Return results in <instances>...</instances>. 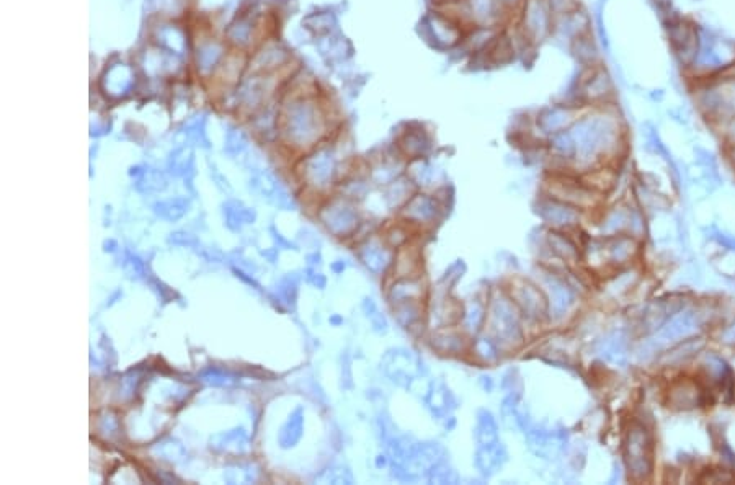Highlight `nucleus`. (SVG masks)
<instances>
[{
  "mask_svg": "<svg viewBox=\"0 0 735 485\" xmlns=\"http://www.w3.org/2000/svg\"><path fill=\"white\" fill-rule=\"evenodd\" d=\"M569 135L575 147L574 159L582 164H590L616 147L620 139V125L612 115L598 111L575 120L569 127Z\"/></svg>",
  "mask_w": 735,
  "mask_h": 485,
  "instance_id": "nucleus-1",
  "label": "nucleus"
},
{
  "mask_svg": "<svg viewBox=\"0 0 735 485\" xmlns=\"http://www.w3.org/2000/svg\"><path fill=\"white\" fill-rule=\"evenodd\" d=\"M487 322L492 337L500 348L511 350L523 343L521 312L513 299L505 295L492 297L487 309Z\"/></svg>",
  "mask_w": 735,
  "mask_h": 485,
  "instance_id": "nucleus-2",
  "label": "nucleus"
},
{
  "mask_svg": "<svg viewBox=\"0 0 735 485\" xmlns=\"http://www.w3.org/2000/svg\"><path fill=\"white\" fill-rule=\"evenodd\" d=\"M441 461H445V447L440 443L435 441L417 443L415 450L401 466H392L394 476L402 482H412L422 477L427 479L431 469Z\"/></svg>",
  "mask_w": 735,
  "mask_h": 485,
  "instance_id": "nucleus-3",
  "label": "nucleus"
},
{
  "mask_svg": "<svg viewBox=\"0 0 735 485\" xmlns=\"http://www.w3.org/2000/svg\"><path fill=\"white\" fill-rule=\"evenodd\" d=\"M520 13V33L528 45H537L552 33L554 15L547 0H525Z\"/></svg>",
  "mask_w": 735,
  "mask_h": 485,
  "instance_id": "nucleus-4",
  "label": "nucleus"
},
{
  "mask_svg": "<svg viewBox=\"0 0 735 485\" xmlns=\"http://www.w3.org/2000/svg\"><path fill=\"white\" fill-rule=\"evenodd\" d=\"M381 365L389 380L402 389L412 387L414 382L423 372L422 360L412 350L404 348V346L386 351Z\"/></svg>",
  "mask_w": 735,
  "mask_h": 485,
  "instance_id": "nucleus-5",
  "label": "nucleus"
},
{
  "mask_svg": "<svg viewBox=\"0 0 735 485\" xmlns=\"http://www.w3.org/2000/svg\"><path fill=\"white\" fill-rule=\"evenodd\" d=\"M462 23L465 21L455 17L450 10L448 12L435 10V12H430L423 18L422 26L435 46L450 50V47L460 46L462 40H465L466 30L462 28Z\"/></svg>",
  "mask_w": 735,
  "mask_h": 485,
  "instance_id": "nucleus-6",
  "label": "nucleus"
},
{
  "mask_svg": "<svg viewBox=\"0 0 735 485\" xmlns=\"http://www.w3.org/2000/svg\"><path fill=\"white\" fill-rule=\"evenodd\" d=\"M697 47L693 66L706 72H717L729 62V45L710 28L697 26Z\"/></svg>",
  "mask_w": 735,
  "mask_h": 485,
  "instance_id": "nucleus-7",
  "label": "nucleus"
},
{
  "mask_svg": "<svg viewBox=\"0 0 735 485\" xmlns=\"http://www.w3.org/2000/svg\"><path fill=\"white\" fill-rule=\"evenodd\" d=\"M651 438L642 426L629 430L625 445V460L627 471L634 479H644L652 469Z\"/></svg>",
  "mask_w": 735,
  "mask_h": 485,
  "instance_id": "nucleus-8",
  "label": "nucleus"
},
{
  "mask_svg": "<svg viewBox=\"0 0 735 485\" xmlns=\"http://www.w3.org/2000/svg\"><path fill=\"white\" fill-rule=\"evenodd\" d=\"M701 110L706 115H724L735 113V79L729 81L710 84L707 87L700 90L697 95Z\"/></svg>",
  "mask_w": 735,
  "mask_h": 485,
  "instance_id": "nucleus-9",
  "label": "nucleus"
},
{
  "mask_svg": "<svg viewBox=\"0 0 735 485\" xmlns=\"http://www.w3.org/2000/svg\"><path fill=\"white\" fill-rule=\"evenodd\" d=\"M441 216V205L438 198L427 193H414L402 206V217L412 226L428 227L436 224Z\"/></svg>",
  "mask_w": 735,
  "mask_h": 485,
  "instance_id": "nucleus-10",
  "label": "nucleus"
},
{
  "mask_svg": "<svg viewBox=\"0 0 735 485\" xmlns=\"http://www.w3.org/2000/svg\"><path fill=\"white\" fill-rule=\"evenodd\" d=\"M612 92H615V84H612L611 74L600 64L588 67L587 76L579 85L580 98L588 103H605L612 97Z\"/></svg>",
  "mask_w": 735,
  "mask_h": 485,
  "instance_id": "nucleus-11",
  "label": "nucleus"
},
{
  "mask_svg": "<svg viewBox=\"0 0 735 485\" xmlns=\"http://www.w3.org/2000/svg\"><path fill=\"white\" fill-rule=\"evenodd\" d=\"M511 299L516 304V307L520 309L521 316L530 319V321H541L549 311L542 292L535 285L526 283V281H521V283H516L513 286Z\"/></svg>",
  "mask_w": 735,
  "mask_h": 485,
  "instance_id": "nucleus-12",
  "label": "nucleus"
},
{
  "mask_svg": "<svg viewBox=\"0 0 735 485\" xmlns=\"http://www.w3.org/2000/svg\"><path fill=\"white\" fill-rule=\"evenodd\" d=\"M575 121V110L572 105H552L541 110L536 116V127L542 135L554 136L567 131Z\"/></svg>",
  "mask_w": 735,
  "mask_h": 485,
  "instance_id": "nucleus-13",
  "label": "nucleus"
},
{
  "mask_svg": "<svg viewBox=\"0 0 735 485\" xmlns=\"http://www.w3.org/2000/svg\"><path fill=\"white\" fill-rule=\"evenodd\" d=\"M701 325V316L695 311H681L665 322L657 332V342H672L688 337Z\"/></svg>",
  "mask_w": 735,
  "mask_h": 485,
  "instance_id": "nucleus-14",
  "label": "nucleus"
},
{
  "mask_svg": "<svg viewBox=\"0 0 735 485\" xmlns=\"http://www.w3.org/2000/svg\"><path fill=\"white\" fill-rule=\"evenodd\" d=\"M537 215L545 222L556 229H566L572 227L579 222V211L574 206L569 205L566 201L556 200V198H547L540 202L537 206Z\"/></svg>",
  "mask_w": 735,
  "mask_h": 485,
  "instance_id": "nucleus-15",
  "label": "nucleus"
},
{
  "mask_svg": "<svg viewBox=\"0 0 735 485\" xmlns=\"http://www.w3.org/2000/svg\"><path fill=\"white\" fill-rule=\"evenodd\" d=\"M425 405L430 410V413L433 415L436 420H448L451 418V413L455 412L457 407L456 397L452 394L448 386L441 381H433L428 387L427 394H425Z\"/></svg>",
  "mask_w": 735,
  "mask_h": 485,
  "instance_id": "nucleus-16",
  "label": "nucleus"
},
{
  "mask_svg": "<svg viewBox=\"0 0 735 485\" xmlns=\"http://www.w3.org/2000/svg\"><path fill=\"white\" fill-rule=\"evenodd\" d=\"M545 286L547 291V307L552 317L561 319L571 311L575 302V296L571 287H569L562 280H559L554 275L545 276Z\"/></svg>",
  "mask_w": 735,
  "mask_h": 485,
  "instance_id": "nucleus-17",
  "label": "nucleus"
},
{
  "mask_svg": "<svg viewBox=\"0 0 735 485\" xmlns=\"http://www.w3.org/2000/svg\"><path fill=\"white\" fill-rule=\"evenodd\" d=\"M508 461V451L502 441H495L492 445L477 446L474 455V466L484 477H492Z\"/></svg>",
  "mask_w": 735,
  "mask_h": 485,
  "instance_id": "nucleus-18",
  "label": "nucleus"
},
{
  "mask_svg": "<svg viewBox=\"0 0 735 485\" xmlns=\"http://www.w3.org/2000/svg\"><path fill=\"white\" fill-rule=\"evenodd\" d=\"M399 151L409 161L427 157L431 151V137L422 126H410L399 137Z\"/></svg>",
  "mask_w": 735,
  "mask_h": 485,
  "instance_id": "nucleus-19",
  "label": "nucleus"
},
{
  "mask_svg": "<svg viewBox=\"0 0 735 485\" xmlns=\"http://www.w3.org/2000/svg\"><path fill=\"white\" fill-rule=\"evenodd\" d=\"M425 285L417 276H401L389 290V301L392 306L401 302L423 301Z\"/></svg>",
  "mask_w": 735,
  "mask_h": 485,
  "instance_id": "nucleus-20",
  "label": "nucleus"
},
{
  "mask_svg": "<svg viewBox=\"0 0 735 485\" xmlns=\"http://www.w3.org/2000/svg\"><path fill=\"white\" fill-rule=\"evenodd\" d=\"M431 346L441 355H461L466 350V338L457 330L441 329L431 335Z\"/></svg>",
  "mask_w": 735,
  "mask_h": 485,
  "instance_id": "nucleus-21",
  "label": "nucleus"
},
{
  "mask_svg": "<svg viewBox=\"0 0 735 485\" xmlns=\"http://www.w3.org/2000/svg\"><path fill=\"white\" fill-rule=\"evenodd\" d=\"M460 319L465 332L479 335L484 324L487 322V306L479 299H471L465 307H461Z\"/></svg>",
  "mask_w": 735,
  "mask_h": 485,
  "instance_id": "nucleus-22",
  "label": "nucleus"
},
{
  "mask_svg": "<svg viewBox=\"0 0 735 485\" xmlns=\"http://www.w3.org/2000/svg\"><path fill=\"white\" fill-rule=\"evenodd\" d=\"M474 438H476L477 446L492 445L500 440L498 435V423L492 412L482 409L477 412L476 426H474Z\"/></svg>",
  "mask_w": 735,
  "mask_h": 485,
  "instance_id": "nucleus-23",
  "label": "nucleus"
},
{
  "mask_svg": "<svg viewBox=\"0 0 735 485\" xmlns=\"http://www.w3.org/2000/svg\"><path fill=\"white\" fill-rule=\"evenodd\" d=\"M363 260L368 268L380 275L394 263V252L382 242H372L366 247Z\"/></svg>",
  "mask_w": 735,
  "mask_h": 485,
  "instance_id": "nucleus-24",
  "label": "nucleus"
},
{
  "mask_svg": "<svg viewBox=\"0 0 735 485\" xmlns=\"http://www.w3.org/2000/svg\"><path fill=\"white\" fill-rule=\"evenodd\" d=\"M598 353L601 355V358L610 361V363L625 365L627 358V343L625 335L621 332L611 333L610 337H606L601 342Z\"/></svg>",
  "mask_w": 735,
  "mask_h": 485,
  "instance_id": "nucleus-25",
  "label": "nucleus"
},
{
  "mask_svg": "<svg viewBox=\"0 0 735 485\" xmlns=\"http://www.w3.org/2000/svg\"><path fill=\"white\" fill-rule=\"evenodd\" d=\"M438 175L440 170H436L435 165L427 161V157L410 161L407 177L412 180L414 185L428 188V186H433L438 182Z\"/></svg>",
  "mask_w": 735,
  "mask_h": 485,
  "instance_id": "nucleus-26",
  "label": "nucleus"
},
{
  "mask_svg": "<svg viewBox=\"0 0 735 485\" xmlns=\"http://www.w3.org/2000/svg\"><path fill=\"white\" fill-rule=\"evenodd\" d=\"M572 52L577 57V61L585 67H592L598 64V47L593 38H590L588 33L580 35L572 40Z\"/></svg>",
  "mask_w": 735,
  "mask_h": 485,
  "instance_id": "nucleus-27",
  "label": "nucleus"
},
{
  "mask_svg": "<svg viewBox=\"0 0 735 485\" xmlns=\"http://www.w3.org/2000/svg\"><path fill=\"white\" fill-rule=\"evenodd\" d=\"M422 302L423 301H410V302H401V304H396V306H392L396 321L401 324L404 329L415 327V324L422 321V316H423Z\"/></svg>",
  "mask_w": 735,
  "mask_h": 485,
  "instance_id": "nucleus-28",
  "label": "nucleus"
},
{
  "mask_svg": "<svg viewBox=\"0 0 735 485\" xmlns=\"http://www.w3.org/2000/svg\"><path fill=\"white\" fill-rule=\"evenodd\" d=\"M472 353L479 361L486 365H492L500 358V346L492 337L487 335H476L472 343Z\"/></svg>",
  "mask_w": 735,
  "mask_h": 485,
  "instance_id": "nucleus-29",
  "label": "nucleus"
},
{
  "mask_svg": "<svg viewBox=\"0 0 735 485\" xmlns=\"http://www.w3.org/2000/svg\"><path fill=\"white\" fill-rule=\"evenodd\" d=\"M414 186H415L414 182L409 177L407 178L397 177L394 182H391V186H389V190H387L389 205H391L392 207H401L406 205V202L412 198Z\"/></svg>",
  "mask_w": 735,
  "mask_h": 485,
  "instance_id": "nucleus-30",
  "label": "nucleus"
},
{
  "mask_svg": "<svg viewBox=\"0 0 735 485\" xmlns=\"http://www.w3.org/2000/svg\"><path fill=\"white\" fill-rule=\"evenodd\" d=\"M634 241L629 237H616L612 239V241L606 245V249H608V255L610 258L612 260V262H625V260H627L631 257V255L634 253Z\"/></svg>",
  "mask_w": 735,
  "mask_h": 485,
  "instance_id": "nucleus-31",
  "label": "nucleus"
},
{
  "mask_svg": "<svg viewBox=\"0 0 735 485\" xmlns=\"http://www.w3.org/2000/svg\"><path fill=\"white\" fill-rule=\"evenodd\" d=\"M547 241H549L552 252L557 253L561 258H564V260L577 258V247H575L571 239H567L566 236H562V234H559V232H551L549 237H547Z\"/></svg>",
  "mask_w": 735,
  "mask_h": 485,
  "instance_id": "nucleus-32",
  "label": "nucleus"
},
{
  "mask_svg": "<svg viewBox=\"0 0 735 485\" xmlns=\"http://www.w3.org/2000/svg\"><path fill=\"white\" fill-rule=\"evenodd\" d=\"M549 144H551V151L556 154V156L562 157V159H574L575 157L574 141H572L571 135H569V130L562 131V132H557V135L551 136Z\"/></svg>",
  "mask_w": 735,
  "mask_h": 485,
  "instance_id": "nucleus-33",
  "label": "nucleus"
},
{
  "mask_svg": "<svg viewBox=\"0 0 735 485\" xmlns=\"http://www.w3.org/2000/svg\"><path fill=\"white\" fill-rule=\"evenodd\" d=\"M427 481L431 484H456L460 481V476H457L456 469L450 466L445 460L431 469L427 476Z\"/></svg>",
  "mask_w": 735,
  "mask_h": 485,
  "instance_id": "nucleus-34",
  "label": "nucleus"
},
{
  "mask_svg": "<svg viewBox=\"0 0 735 485\" xmlns=\"http://www.w3.org/2000/svg\"><path fill=\"white\" fill-rule=\"evenodd\" d=\"M631 221H632V216L629 215V212L621 211V210L617 211L616 210L615 212H611L608 219H606V224H605L603 229H606V231H608V232H616L617 229H621L622 226H626V222H631Z\"/></svg>",
  "mask_w": 735,
  "mask_h": 485,
  "instance_id": "nucleus-35",
  "label": "nucleus"
},
{
  "mask_svg": "<svg viewBox=\"0 0 735 485\" xmlns=\"http://www.w3.org/2000/svg\"><path fill=\"white\" fill-rule=\"evenodd\" d=\"M547 4H549L554 18L562 17V15L571 13L575 8H579L577 0H547Z\"/></svg>",
  "mask_w": 735,
  "mask_h": 485,
  "instance_id": "nucleus-36",
  "label": "nucleus"
},
{
  "mask_svg": "<svg viewBox=\"0 0 735 485\" xmlns=\"http://www.w3.org/2000/svg\"><path fill=\"white\" fill-rule=\"evenodd\" d=\"M711 239H714V241L717 244H721L722 247H726L729 250H734L735 252V237L734 236H729V234L726 232H721L719 229H716L714 226L711 227Z\"/></svg>",
  "mask_w": 735,
  "mask_h": 485,
  "instance_id": "nucleus-37",
  "label": "nucleus"
},
{
  "mask_svg": "<svg viewBox=\"0 0 735 485\" xmlns=\"http://www.w3.org/2000/svg\"><path fill=\"white\" fill-rule=\"evenodd\" d=\"M652 2L655 4V7H657L660 12L668 13L670 8H672V0H652Z\"/></svg>",
  "mask_w": 735,
  "mask_h": 485,
  "instance_id": "nucleus-38",
  "label": "nucleus"
},
{
  "mask_svg": "<svg viewBox=\"0 0 735 485\" xmlns=\"http://www.w3.org/2000/svg\"><path fill=\"white\" fill-rule=\"evenodd\" d=\"M525 0H502V4L505 5L507 8H516V7H521L523 5Z\"/></svg>",
  "mask_w": 735,
  "mask_h": 485,
  "instance_id": "nucleus-39",
  "label": "nucleus"
},
{
  "mask_svg": "<svg viewBox=\"0 0 735 485\" xmlns=\"http://www.w3.org/2000/svg\"><path fill=\"white\" fill-rule=\"evenodd\" d=\"M441 7H450V5H457L460 2H462V0H436Z\"/></svg>",
  "mask_w": 735,
  "mask_h": 485,
  "instance_id": "nucleus-40",
  "label": "nucleus"
},
{
  "mask_svg": "<svg viewBox=\"0 0 735 485\" xmlns=\"http://www.w3.org/2000/svg\"><path fill=\"white\" fill-rule=\"evenodd\" d=\"M726 338L729 340V342H735V325L726 333Z\"/></svg>",
  "mask_w": 735,
  "mask_h": 485,
  "instance_id": "nucleus-41",
  "label": "nucleus"
}]
</instances>
